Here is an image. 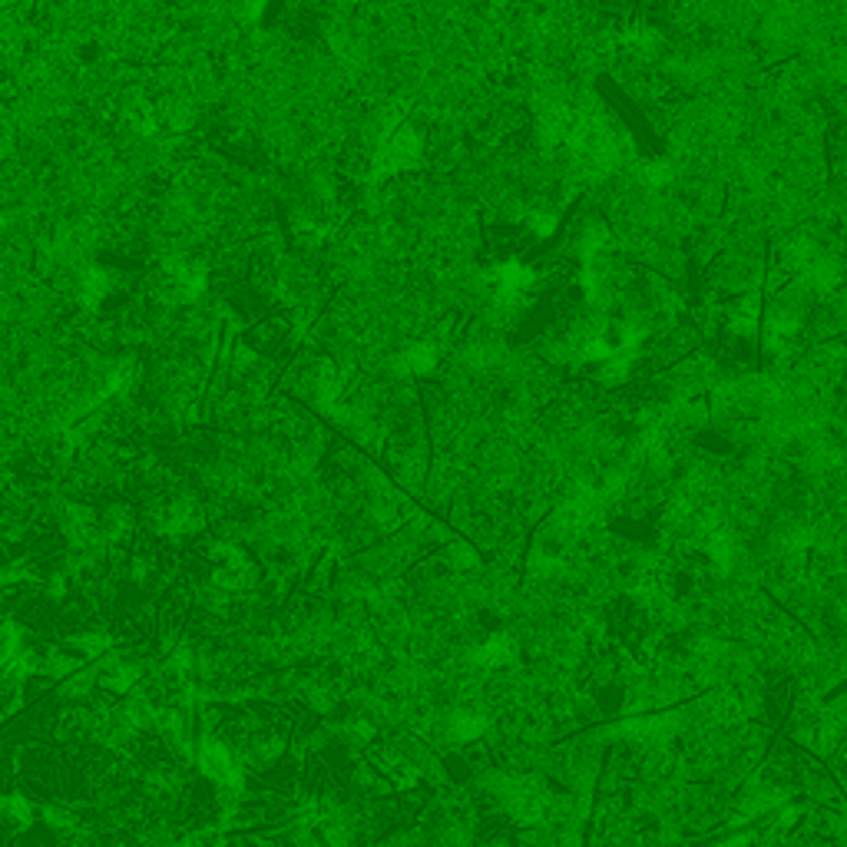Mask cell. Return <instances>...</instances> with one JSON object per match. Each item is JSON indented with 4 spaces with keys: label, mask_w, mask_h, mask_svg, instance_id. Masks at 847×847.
<instances>
[{
    "label": "cell",
    "mask_w": 847,
    "mask_h": 847,
    "mask_svg": "<svg viewBox=\"0 0 847 847\" xmlns=\"http://www.w3.org/2000/svg\"><path fill=\"white\" fill-rule=\"evenodd\" d=\"M199 765L222 788H236L239 785V765H236V758L212 735H202V741H199Z\"/></svg>",
    "instance_id": "6da1fadb"
},
{
    "label": "cell",
    "mask_w": 847,
    "mask_h": 847,
    "mask_svg": "<svg viewBox=\"0 0 847 847\" xmlns=\"http://www.w3.org/2000/svg\"><path fill=\"white\" fill-rule=\"evenodd\" d=\"M0 828L17 835V831H27L30 828V805L23 798H0Z\"/></svg>",
    "instance_id": "7a4b0ae2"
}]
</instances>
